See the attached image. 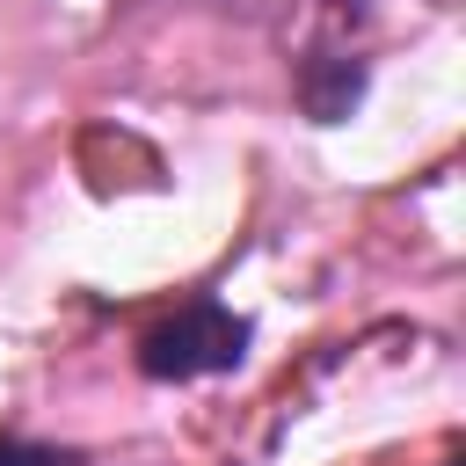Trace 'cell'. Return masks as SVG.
I'll list each match as a JSON object with an SVG mask.
<instances>
[{"instance_id": "obj_3", "label": "cell", "mask_w": 466, "mask_h": 466, "mask_svg": "<svg viewBox=\"0 0 466 466\" xmlns=\"http://www.w3.org/2000/svg\"><path fill=\"white\" fill-rule=\"evenodd\" d=\"M0 466H73V451H51V444H0Z\"/></svg>"}, {"instance_id": "obj_1", "label": "cell", "mask_w": 466, "mask_h": 466, "mask_svg": "<svg viewBox=\"0 0 466 466\" xmlns=\"http://www.w3.org/2000/svg\"><path fill=\"white\" fill-rule=\"evenodd\" d=\"M248 342H255V328H248L233 306L197 299V306H182L175 320H160V328L138 342V371L160 379V386L211 379V371H233V364L248 357Z\"/></svg>"}, {"instance_id": "obj_2", "label": "cell", "mask_w": 466, "mask_h": 466, "mask_svg": "<svg viewBox=\"0 0 466 466\" xmlns=\"http://www.w3.org/2000/svg\"><path fill=\"white\" fill-rule=\"evenodd\" d=\"M364 58H350V51H313L306 66H299V109L313 116V124H342L357 102H364Z\"/></svg>"}]
</instances>
